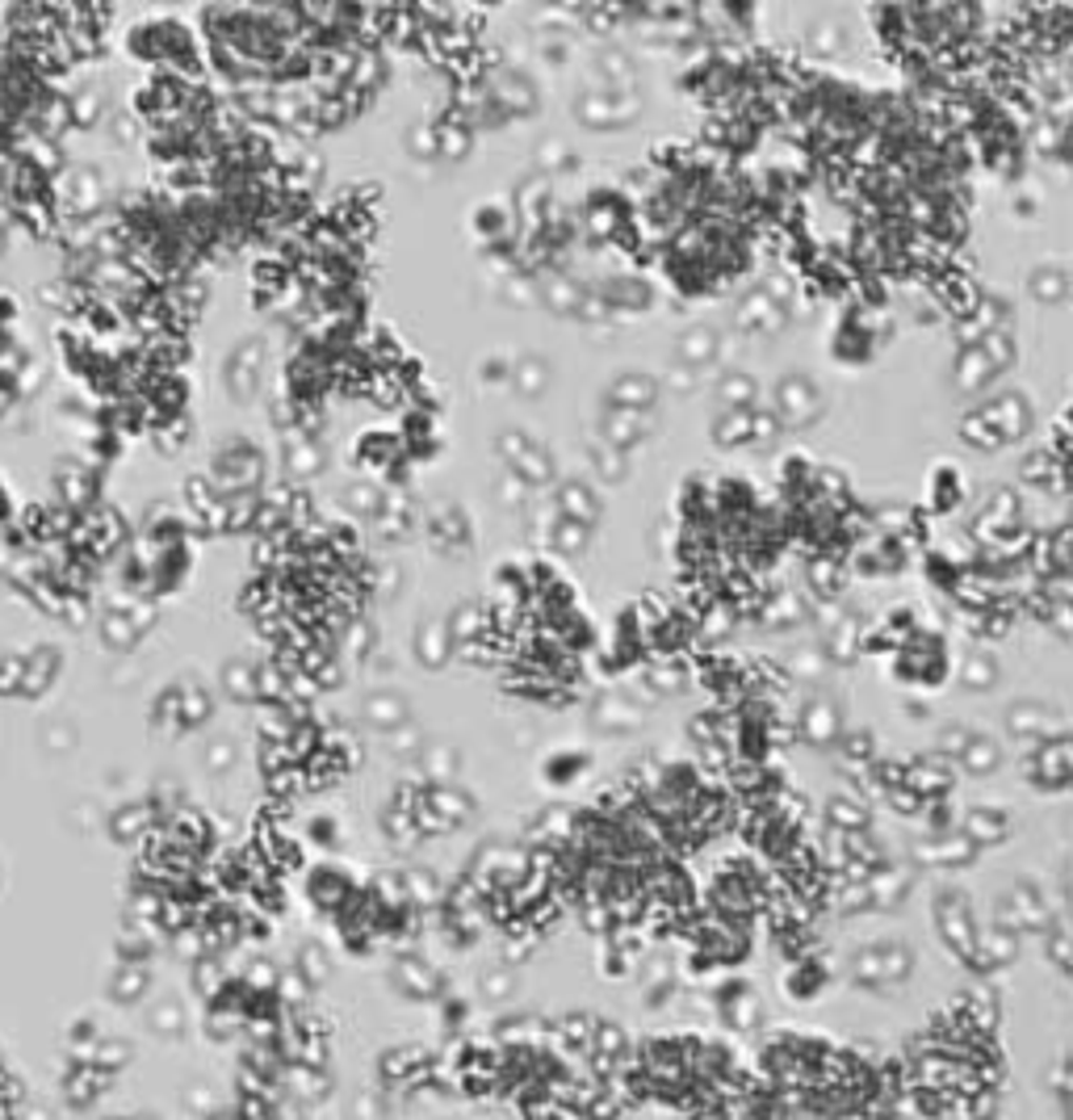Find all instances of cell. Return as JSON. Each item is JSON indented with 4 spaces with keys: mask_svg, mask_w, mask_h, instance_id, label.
I'll return each instance as SVG.
<instances>
[{
    "mask_svg": "<svg viewBox=\"0 0 1073 1120\" xmlns=\"http://www.w3.org/2000/svg\"><path fill=\"white\" fill-rule=\"evenodd\" d=\"M684 684H688V672H684V663H655V668H646V672H642V689H646V697L684 693Z\"/></svg>",
    "mask_w": 1073,
    "mask_h": 1120,
    "instance_id": "obj_31",
    "label": "cell"
},
{
    "mask_svg": "<svg viewBox=\"0 0 1073 1120\" xmlns=\"http://www.w3.org/2000/svg\"><path fill=\"white\" fill-rule=\"evenodd\" d=\"M659 432V411H625V407H604L600 416V441L629 453L633 445L650 441Z\"/></svg>",
    "mask_w": 1073,
    "mask_h": 1120,
    "instance_id": "obj_5",
    "label": "cell"
},
{
    "mask_svg": "<svg viewBox=\"0 0 1073 1120\" xmlns=\"http://www.w3.org/2000/svg\"><path fill=\"white\" fill-rule=\"evenodd\" d=\"M831 818L843 823V827H869V810L856 802V797H831Z\"/></svg>",
    "mask_w": 1073,
    "mask_h": 1120,
    "instance_id": "obj_42",
    "label": "cell"
},
{
    "mask_svg": "<svg viewBox=\"0 0 1073 1120\" xmlns=\"http://www.w3.org/2000/svg\"><path fill=\"white\" fill-rule=\"evenodd\" d=\"M788 668H793V676H801V680H826L831 676V659H826V651L822 646H797L793 655H788Z\"/></svg>",
    "mask_w": 1073,
    "mask_h": 1120,
    "instance_id": "obj_36",
    "label": "cell"
},
{
    "mask_svg": "<svg viewBox=\"0 0 1073 1120\" xmlns=\"http://www.w3.org/2000/svg\"><path fill=\"white\" fill-rule=\"evenodd\" d=\"M717 358H721V332H717L714 324H697V328H688V332L680 336V345H676V366H688V370H697V373L709 370Z\"/></svg>",
    "mask_w": 1073,
    "mask_h": 1120,
    "instance_id": "obj_15",
    "label": "cell"
},
{
    "mask_svg": "<svg viewBox=\"0 0 1073 1120\" xmlns=\"http://www.w3.org/2000/svg\"><path fill=\"white\" fill-rule=\"evenodd\" d=\"M382 500H386V496H382V487H373L369 479H357V483H349V487H345V508H349V513H357V517H369V521L382 513Z\"/></svg>",
    "mask_w": 1073,
    "mask_h": 1120,
    "instance_id": "obj_38",
    "label": "cell"
},
{
    "mask_svg": "<svg viewBox=\"0 0 1073 1120\" xmlns=\"http://www.w3.org/2000/svg\"><path fill=\"white\" fill-rule=\"evenodd\" d=\"M324 466H328V449H324L315 437L298 432V437H290V441H286V475H290L294 483L324 475Z\"/></svg>",
    "mask_w": 1073,
    "mask_h": 1120,
    "instance_id": "obj_17",
    "label": "cell"
},
{
    "mask_svg": "<svg viewBox=\"0 0 1073 1120\" xmlns=\"http://www.w3.org/2000/svg\"><path fill=\"white\" fill-rule=\"evenodd\" d=\"M591 727L604 731V735H633L642 727V710H638V701H629L621 693H608V697H600L591 706Z\"/></svg>",
    "mask_w": 1073,
    "mask_h": 1120,
    "instance_id": "obj_16",
    "label": "cell"
},
{
    "mask_svg": "<svg viewBox=\"0 0 1073 1120\" xmlns=\"http://www.w3.org/2000/svg\"><path fill=\"white\" fill-rule=\"evenodd\" d=\"M587 458H591V470L600 479H608V483H621L629 475V453H621V449H612L604 441H591L587 445Z\"/></svg>",
    "mask_w": 1073,
    "mask_h": 1120,
    "instance_id": "obj_32",
    "label": "cell"
},
{
    "mask_svg": "<svg viewBox=\"0 0 1073 1120\" xmlns=\"http://www.w3.org/2000/svg\"><path fill=\"white\" fill-rule=\"evenodd\" d=\"M964 739H969V727H960V722H952V727H943L939 731V755H948V759H956L960 755V747H964Z\"/></svg>",
    "mask_w": 1073,
    "mask_h": 1120,
    "instance_id": "obj_44",
    "label": "cell"
},
{
    "mask_svg": "<svg viewBox=\"0 0 1073 1120\" xmlns=\"http://www.w3.org/2000/svg\"><path fill=\"white\" fill-rule=\"evenodd\" d=\"M977 416H981L986 428L998 437V445H1002V441H1019V437H1028V428H1032V407H1028V399H1023L1019 390L998 394L994 403L977 407Z\"/></svg>",
    "mask_w": 1073,
    "mask_h": 1120,
    "instance_id": "obj_7",
    "label": "cell"
},
{
    "mask_svg": "<svg viewBox=\"0 0 1073 1120\" xmlns=\"http://www.w3.org/2000/svg\"><path fill=\"white\" fill-rule=\"evenodd\" d=\"M671 386L688 394V390H697V386H701V373L688 370V366H676V370H671Z\"/></svg>",
    "mask_w": 1073,
    "mask_h": 1120,
    "instance_id": "obj_46",
    "label": "cell"
},
{
    "mask_svg": "<svg viewBox=\"0 0 1073 1120\" xmlns=\"http://www.w3.org/2000/svg\"><path fill=\"white\" fill-rule=\"evenodd\" d=\"M809 592L818 600H835L843 592V566L835 559H818L809 566Z\"/></svg>",
    "mask_w": 1073,
    "mask_h": 1120,
    "instance_id": "obj_37",
    "label": "cell"
},
{
    "mask_svg": "<svg viewBox=\"0 0 1073 1120\" xmlns=\"http://www.w3.org/2000/svg\"><path fill=\"white\" fill-rule=\"evenodd\" d=\"M994 382V366L977 345H960L956 353V386L960 390H986Z\"/></svg>",
    "mask_w": 1073,
    "mask_h": 1120,
    "instance_id": "obj_24",
    "label": "cell"
},
{
    "mask_svg": "<svg viewBox=\"0 0 1073 1120\" xmlns=\"http://www.w3.org/2000/svg\"><path fill=\"white\" fill-rule=\"evenodd\" d=\"M553 513L562 521H574V525H587V529H596V521L604 517L600 496L583 479H558V487H553Z\"/></svg>",
    "mask_w": 1073,
    "mask_h": 1120,
    "instance_id": "obj_10",
    "label": "cell"
},
{
    "mask_svg": "<svg viewBox=\"0 0 1073 1120\" xmlns=\"http://www.w3.org/2000/svg\"><path fill=\"white\" fill-rule=\"evenodd\" d=\"M596 84L591 89H633V55L629 51H621V46H604L600 55H596Z\"/></svg>",
    "mask_w": 1073,
    "mask_h": 1120,
    "instance_id": "obj_20",
    "label": "cell"
},
{
    "mask_svg": "<svg viewBox=\"0 0 1073 1120\" xmlns=\"http://www.w3.org/2000/svg\"><path fill=\"white\" fill-rule=\"evenodd\" d=\"M822 411H826V399H822V390H818V382L809 373L788 370L776 382L772 416H776L780 428H809V424L822 420Z\"/></svg>",
    "mask_w": 1073,
    "mask_h": 1120,
    "instance_id": "obj_1",
    "label": "cell"
},
{
    "mask_svg": "<svg viewBox=\"0 0 1073 1120\" xmlns=\"http://www.w3.org/2000/svg\"><path fill=\"white\" fill-rule=\"evenodd\" d=\"M709 432H714V441L721 445V449H729V445H746V441H750V407H746V411L721 407V411L714 416V424H709Z\"/></svg>",
    "mask_w": 1073,
    "mask_h": 1120,
    "instance_id": "obj_28",
    "label": "cell"
},
{
    "mask_svg": "<svg viewBox=\"0 0 1073 1120\" xmlns=\"http://www.w3.org/2000/svg\"><path fill=\"white\" fill-rule=\"evenodd\" d=\"M420 764H424V772H428L432 780L449 785V780L457 776V768H462V751H457L453 744H428L424 751H420Z\"/></svg>",
    "mask_w": 1073,
    "mask_h": 1120,
    "instance_id": "obj_30",
    "label": "cell"
},
{
    "mask_svg": "<svg viewBox=\"0 0 1073 1120\" xmlns=\"http://www.w3.org/2000/svg\"><path fill=\"white\" fill-rule=\"evenodd\" d=\"M763 621H767V625H776V630H793V625H801V621H805V596H801V592H793V587H784L780 596H772V600H767V613H763Z\"/></svg>",
    "mask_w": 1073,
    "mask_h": 1120,
    "instance_id": "obj_29",
    "label": "cell"
},
{
    "mask_svg": "<svg viewBox=\"0 0 1073 1120\" xmlns=\"http://www.w3.org/2000/svg\"><path fill=\"white\" fill-rule=\"evenodd\" d=\"M956 676H960V689H969V693H990V689L998 684V676H1002V663H998L990 651H964Z\"/></svg>",
    "mask_w": 1073,
    "mask_h": 1120,
    "instance_id": "obj_19",
    "label": "cell"
},
{
    "mask_svg": "<svg viewBox=\"0 0 1073 1120\" xmlns=\"http://www.w3.org/2000/svg\"><path fill=\"white\" fill-rule=\"evenodd\" d=\"M574 114H579V122H587L596 131L600 127L617 131L642 114V93L638 89H583L574 97Z\"/></svg>",
    "mask_w": 1073,
    "mask_h": 1120,
    "instance_id": "obj_2",
    "label": "cell"
},
{
    "mask_svg": "<svg viewBox=\"0 0 1073 1120\" xmlns=\"http://www.w3.org/2000/svg\"><path fill=\"white\" fill-rule=\"evenodd\" d=\"M386 739H390V744H386V747H390V755H407V759H420V751L428 747L424 731H420L415 722H403V727H398V731H390Z\"/></svg>",
    "mask_w": 1073,
    "mask_h": 1120,
    "instance_id": "obj_39",
    "label": "cell"
},
{
    "mask_svg": "<svg viewBox=\"0 0 1073 1120\" xmlns=\"http://www.w3.org/2000/svg\"><path fill=\"white\" fill-rule=\"evenodd\" d=\"M553 525H558V513H553V504H525V529H529V542H549V534H553Z\"/></svg>",
    "mask_w": 1073,
    "mask_h": 1120,
    "instance_id": "obj_40",
    "label": "cell"
},
{
    "mask_svg": "<svg viewBox=\"0 0 1073 1120\" xmlns=\"http://www.w3.org/2000/svg\"><path fill=\"white\" fill-rule=\"evenodd\" d=\"M1028 780L1036 789H1066L1070 785V744L1066 739L1040 744V751L1028 759Z\"/></svg>",
    "mask_w": 1073,
    "mask_h": 1120,
    "instance_id": "obj_12",
    "label": "cell"
},
{
    "mask_svg": "<svg viewBox=\"0 0 1073 1120\" xmlns=\"http://www.w3.org/2000/svg\"><path fill=\"white\" fill-rule=\"evenodd\" d=\"M1028 294H1032L1036 303H1045V307L1066 303V298H1070V273H1066V265H1061V260L1036 265V269L1028 273Z\"/></svg>",
    "mask_w": 1073,
    "mask_h": 1120,
    "instance_id": "obj_18",
    "label": "cell"
},
{
    "mask_svg": "<svg viewBox=\"0 0 1073 1120\" xmlns=\"http://www.w3.org/2000/svg\"><path fill=\"white\" fill-rule=\"evenodd\" d=\"M541 298H545L549 311H562V315H579V307H583V290L566 273H545Z\"/></svg>",
    "mask_w": 1073,
    "mask_h": 1120,
    "instance_id": "obj_26",
    "label": "cell"
},
{
    "mask_svg": "<svg viewBox=\"0 0 1073 1120\" xmlns=\"http://www.w3.org/2000/svg\"><path fill=\"white\" fill-rule=\"evenodd\" d=\"M403 143H407V152H411L415 160H436V135H432L428 122H415V127L403 135Z\"/></svg>",
    "mask_w": 1073,
    "mask_h": 1120,
    "instance_id": "obj_41",
    "label": "cell"
},
{
    "mask_svg": "<svg viewBox=\"0 0 1073 1120\" xmlns=\"http://www.w3.org/2000/svg\"><path fill=\"white\" fill-rule=\"evenodd\" d=\"M587 542H591V529H587V525H574V521H562V517H558V525H553V534H549V546H553L558 555L579 559V555H587Z\"/></svg>",
    "mask_w": 1073,
    "mask_h": 1120,
    "instance_id": "obj_35",
    "label": "cell"
},
{
    "mask_svg": "<svg viewBox=\"0 0 1073 1120\" xmlns=\"http://www.w3.org/2000/svg\"><path fill=\"white\" fill-rule=\"evenodd\" d=\"M415 659L428 672H441L453 659V638H449L445 617H436V613H424L420 617V625H415Z\"/></svg>",
    "mask_w": 1073,
    "mask_h": 1120,
    "instance_id": "obj_11",
    "label": "cell"
},
{
    "mask_svg": "<svg viewBox=\"0 0 1073 1120\" xmlns=\"http://www.w3.org/2000/svg\"><path fill=\"white\" fill-rule=\"evenodd\" d=\"M222 684H227V693H231V697H239V701H256V697H260V668H252L248 659H239V663H227V676H222Z\"/></svg>",
    "mask_w": 1073,
    "mask_h": 1120,
    "instance_id": "obj_34",
    "label": "cell"
},
{
    "mask_svg": "<svg viewBox=\"0 0 1073 1120\" xmlns=\"http://www.w3.org/2000/svg\"><path fill=\"white\" fill-rule=\"evenodd\" d=\"M956 764H960L964 772H973V776H986V772H994V768L1002 764V747L994 744L990 735H981V731H969V739H964V747H960Z\"/></svg>",
    "mask_w": 1073,
    "mask_h": 1120,
    "instance_id": "obj_22",
    "label": "cell"
},
{
    "mask_svg": "<svg viewBox=\"0 0 1073 1120\" xmlns=\"http://www.w3.org/2000/svg\"><path fill=\"white\" fill-rule=\"evenodd\" d=\"M1007 731L1023 744H1053L1066 739V714L1049 701H1015L1007 710Z\"/></svg>",
    "mask_w": 1073,
    "mask_h": 1120,
    "instance_id": "obj_4",
    "label": "cell"
},
{
    "mask_svg": "<svg viewBox=\"0 0 1073 1120\" xmlns=\"http://www.w3.org/2000/svg\"><path fill=\"white\" fill-rule=\"evenodd\" d=\"M566 165H574V156H570L562 143H545V148H541V169H545V173L566 169Z\"/></svg>",
    "mask_w": 1073,
    "mask_h": 1120,
    "instance_id": "obj_45",
    "label": "cell"
},
{
    "mask_svg": "<svg viewBox=\"0 0 1073 1120\" xmlns=\"http://www.w3.org/2000/svg\"><path fill=\"white\" fill-rule=\"evenodd\" d=\"M809 51H818V55H839V51H847V25L835 21V17H818V21L809 25Z\"/></svg>",
    "mask_w": 1073,
    "mask_h": 1120,
    "instance_id": "obj_33",
    "label": "cell"
},
{
    "mask_svg": "<svg viewBox=\"0 0 1073 1120\" xmlns=\"http://www.w3.org/2000/svg\"><path fill=\"white\" fill-rule=\"evenodd\" d=\"M495 500H504L508 508H521V513H525V504H529V487L508 470V475L495 479Z\"/></svg>",
    "mask_w": 1073,
    "mask_h": 1120,
    "instance_id": "obj_43",
    "label": "cell"
},
{
    "mask_svg": "<svg viewBox=\"0 0 1073 1120\" xmlns=\"http://www.w3.org/2000/svg\"><path fill=\"white\" fill-rule=\"evenodd\" d=\"M797 727H801V739H809L814 747L839 744V735H843V701L831 697V693H814L801 706Z\"/></svg>",
    "mask_w": 1073,
    "mask_h": 1120,
    "instance_id": "obj_6",
    "label": "cell"
},
{
    "mask_svg": "<svg viewBox=\"0 0 1073 1120\" xmlns=\"http://www.w3.org/2000/svg\"><path fill=\"white\" fill-rule=\"evenodd\" d=\"M717 399H721V407L746 411V407H755V399H759V382H755L746 370H725L721 378H717Z\"/></svg>",
    "mask_w": 1073,
    "mask_h": 1120,
    "instance_id": "obj_25",
    "label": "cell"
},
{
    "mask_svg": "<svg viewBox=\"0 0 1073 1120\" xmlns=\"http://www.w3.org/2000/svg\"><path fill=\"white\" fill-rule=\"evenodd\" d=\"M525 399H536V394H545L549 390V382H553V366H549V358H541V353H525V358H516L512 362V378H508Z\"/></svg>",
    "mask_w": 1073,
    "mask_h": 1120,
    "instance_id": "obj_21",
    "label": "cell"
},
{
    "mask_svg": "<svg viewBox=\"0 0 1073 1120\" xmlns=\"http://www.w3.org/2000/svg\"><path fill=\"white\" fill-rule=\"evenodd\" d=\"M495 453L512 466V475L533 491V487H545V483H553V458H549V449L541 445V441H533L529 432H521V428H504L500 437H495Z\"/></svg>",
    "mask_w": 1073,
    "mask_h": 1120,
    "instance_id": "obj_3",
    "label": "cell"
},
{
    "mask_svg": "<svg viewBox=\"0 0 1073 1120\" xmlns=\"http://www.w3.org/2000/svg\"><path fill=\"white\" fill-rule=\"evenodd\" d=\"M491 93H495V105L504 114H533L541 105V93H536L533 76L521 72V67H495L491 72Z\"/></svg>",
    "mask_w": 1073,
    "mask_h": 1120,
    "instance_id": "obj_9",
    "label": "cell"
},
{
    "mask_svg": "<svg viewBox=\"0 0 1073 1120\" xmlns=\"http://www.w3.org/2000/svg\"><path fill=\"white\" fill-rule=\"evenodd\" d=\"M360 718L369 722V727H377V731H398L403 722H411V701L398 693V689H373V693H365V701H360Z\"/></svg>",
    "mask_w": 1073,
    "mask_h": 1120,
    "instance_id": "obj_13",
    "label": "cell"
},
{
    "mask_svg": "<svg viewBox=\"0 0 1073 1120\" xmlns=\"http://www.w3.org/2000/svg\"><path fill=\"white\" fill-rule=\"evenodd\" d=\"M265 366V349H260V341H248L243 349H239V362H231V394H239V399H252V390H256V370Z\"/></svg>",
    "mask_w": 1073,
    "mask_h": 1120,
    "instance_id": "obj_27",
    "label": "cell"
},
{
    "mask_svg": "<svg viewBox=\"0 0 1073 1120\" xmlns=\"http://www.w3.org/2000/svg\"><path fill=\"white\" fill-rule=\"evenodd\" d=\"M784 324H788V311H784L780 303H772V298L763 294V286L750 290V294L738 303V328H742V332L772 336V332H780Z\"/></svg>",
    "mask_w": 1073,
    "mask_h": 1120,
    "instance_id": "obj_14",
    "label": "cell"
},
{
    "mask_svg": "<svg viewBox=\"0 0 1073 1120\" xmlns=\"http://www.w3.org/2000/svg\"><path fill=\"white\" fill-rule=\"evenodd\" d=\"M659 378L646 370H621L608 386H604V403L608 407H625V411H655L659 403Z\"/></svg>",
    "mask_w": 1073,
    "mask_h": 1120,
    "instance_id": "obj_8",
    "label": "cell"
},
{
    "mask_svg": "<svg viewBox=\"0 0 1073 1120\" xmlns=\"http://www.w3.org/2000/svg\"><path fill=\"white\" fill-rule=\"evenodd\" d=\"M964 831H969V844H994L1011 831V814L998 806H977L964 814Z\"/></svg>",
    "mask_w": 1073,
    "mask_h": 1120,
    "instance_id": "obj_23",
    "label": "cell"
}]
</instances>
